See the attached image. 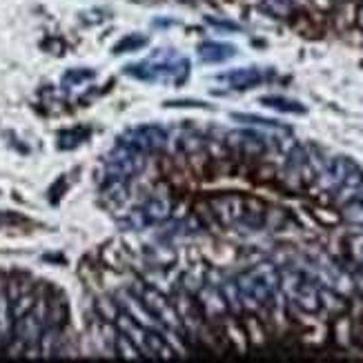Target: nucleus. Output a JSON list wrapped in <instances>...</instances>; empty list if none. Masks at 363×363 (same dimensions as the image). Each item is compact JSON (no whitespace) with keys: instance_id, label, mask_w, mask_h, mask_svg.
I'll use <instances>...</instances> for the list:
<instances>
[{"instance_id":"f257e3e1","label":"nucleus","mask_w":363,"mask_h":363,"mask_svg":"<svg viewBox=\"0 0 363 363\" xmlns=\"http://www.w3.org/2000/svg\"><path fill=\"white\" fill-rule=\"evenodd\" d=\"M236 288H239L243 308H267L274 303V298L281 292V270L274 263H257L250 270L241 272L234 279Z\"/></svg>"},{"instance_id":"f03ea898","label":"nucleus","mask_w":363,"mask_h":363,"mask_svg":"<svg viewBox=\"0 0 363 363\" xmlns=\"http://www.w3.org/2000/svg\"><path fill=\"white\" fill-rule=\"evenodd\" d=\"M130 290L140 298V301L145 303V308L152 312V317L161 323V328L169 335H185V328H183V321L179 317V312L172 303V298L161 292L159 288H154L152 283L147 281H134Z\"/></svg>"},{"instance_id":"7ed1b4c3","label":"nucleus","mask_w":363,"mask_h":363,"mask_svg":"<svg viewBox=\"0 0 363 363\" xmlns=\"http://www.w3.org/2000/svg\"><path fill=\"white\" fill-rule=\"evenodd\" d=\"M317 181L328 192H343V189L354 192L363 185V169L348 156H337V159L325 161Z\"/></svg>"},{"instance_id":"20e7f679","label":"nucleus","mask_w":363,"mask_h":363,"mask_svg":"<svg viewBox=\"0 0 363 363\" xmlns=\"http://www.w3.org/2000/svg\"><path fill=\"white\" fill-rule=\"evenodd\" d=\"M125 74L140 78V81H169V83H183L189 76V62L185 58L172 56L169 60H143L138 65H128Z\"/></svg>"},{"instance_id":"39448f33","label":"nucleus","mask_w":363,"mask_h":363,"mask_svg":"<svg viewBox=\"0 0 363 363\" xmlns=\"http://www.w3.org/2000/svg\"><path fill=\"white\" fill-rule=\"evenodd\" d=\"M143 167H145V154L123 143H116V147L105 156V179L112 181L130 183L134 177L143 172Z\"/></svg>"},{"instance_id":"423d86ee","label":"nucleus","mask_w":363,"mask_h":363,"mask_svg":"<svg viewBox=\"0 0 363 363\" xmlns=\"http://www.w3.org/2000/svg\"><path fill=\"white\" fill-rule=\"evenodd\" d=\"M118 143L128 145L136 152H143V154H150V152H159L167 145V132L161 128V125H154V123H147V125H138V128H132L125 132L121 138H116Z\"/></svg>"},{"instance_id":"0eeeda50","label":"nucleus","mask_w":363,"mask_h":363,"mask_svg":"<svg viewBox=\"0 0 363 363\" xmlns=\"http://www.w3.org/2000/svg\"><path fill=\"white\" fill-rule=\"evenodd\" d=\"M172 216V203L167 199H147L143 205L130 212L125 218V225L130 230H145L150 225H159Z\"/></svg>"},{"instance_id":"6e6552de","label":"nucleus","mask_w":363,"mask_h":363,"mask_svg":"<svg viewBox=\"0 0 363 363\" xmlns=\"http://www.w3.org/2000/svg\"><path fill=\"white\" fill-rule=\"evenodd\" d=\"M199 310L203 314V319H210V321H218L223 319L225 314L230 312L228 303H225V296L220 292L218 283H212L208 277H205V283L199 288V292L194 294Z\"/></svg>"},{"instance_id":"1a4fd4ad","label":"nucleus","mask_w":363,"mask_h":363,"mask_svg":"<svg viewBox=\"0 0 363 363\" xmlns=\"http://www.w3.org/2000/svg\"><path fill=\"white\" fill-rule=\"evenodd\" d=\"M210 205H212V212L223 225L241 223L247 210V203L239 196H216L210 201Z\"/></svg>"},{"instance_id":"9d476101","label":"nucleus","mask_w":363,"mask_h":363,"mask_svg":"<svg viewBox=\"0 0 363 363\" xmlns=\"http://www.w3.org/2000/svg\"><path fill=\"white\" fill-rule=\"evenodd\" d=\"M11 335H13L11 296H9V286H7V274L0 272V341H3V345L11 341Z\"/></svg>"},{"instance_id":"9b49d317","label":"nucleus","mask_w":363,"mask_h":363,"mask_svg":"<svg viewBox=\"0 0 363 363\" xmlns=\"http://www.w3.org/2000/svg\"><path fill=\"white\" fill-rule=\"evenodd\" d=\"M218 78L225 81L232 89H252L265 81V74L259 67H239L228 74H220Z\"/></svg>"},{"instance_id":"f8f14e48","label":"nucleus","mask_w":363,"mask_h":363,"mask_svg":"<svg viewBox=\"0 0 363 363\" xmlns=\"http://www.w3.org/2000/svg\"><path fill=\"white\" fill-rule=\"evenodd\" d=\"M236 56V47L234 45H228V43H203L199 47V58L203 62H223V60H230Z\"/></svg>"},{"instance_id":"ddd939ff","label":"nucleus","mask_w":363,"mask_h":363,"mask_svg":"<svg viewBox=\"0 0 363 363\" xmlns=\"http://www.w3.org/2000/svg\"><path fill=\"white\" fill-rule=\"evenodd\" d=\"M265 140L267 138H263L257 132H232L230 134V143L234 147L243 150L245 154H261L265 150V145H267Z\"/></svg>"},{"instance_id":"4468645a","label":"nucleus","mask_w":363,"mask_h":363,"mask_svg":"<svg viewBox=\"0 0 363 363\" xmlns=\"http://www.w3.org/2000/svg\"><path fill=\"white\" fill-rule=\"evenodd\" d=\"M112 354L123 357V359H140L143 357V352H140V348L132 341V337L125 335L123 330H118L114 341H112Z\"/></svg>"},{"instance_id":"2eb2a0df","label":"nucleus","mask_w":363,"mask_h":363,"mask_svg":"<svg viewBox=\"0 0 363 363\" xmlns=\"http://www.w3.org/2000/svg\"><path fill=\"white\" fill-rule=\"evenodd\" d=\"M261 105L272 107V109L283 112V114H306L308 112L306 105H301L298 101H292V99H286V96H263Z\"/></svg>"},{"instance_id":"dca6fc26","label":"nucleus","mask_w":363,"mask_h":363,"mask_svg":"<svg viewBox=\"0 0 363 363\" xmlns=\"http://www.w3.org/2000/svg\"><path fill=\"white\" fill-rule=\"evenodd\" d=\"M343 220L350 225H357V228H363V196H357L352 199L350 203L343 205Z\"/></svg>"},{"instance_id":"f3484780","label":"nucleus","mask_w":363,"mask_h":363,"mask_svg":"<svg viewBox=\"0 0 363 363\" xmlns=\"http://www.w3.org/2000/svg\"><path fill=\"white\" fill-rule=\"evenodd\" d=\"M261 9L274 18H288L294 11V3L292 0H261Z\"/></svg>"},{"instance_id":"a211bd4d","label":"nucleus","mask_w":363,"mask_h":363,"mask_svg":"<svg viewBox=\"0 0 363 363\" xmlns=\"http://www.w3.org/2000/svg\"><path fill=\"white\" fill-rule=\"evenodd\" d=\"M89 136V130L85 128H76V130H67V132H60V136H58V147L60 150H72V147H76V145H81L83 140Z\"/></svg>"},{"instance_id":"6ab92c4d","label":"nucleus","mask_w":363,"mask_h":363,"mask_svg":"<svg viewBox=\"0 0 363 363\" xmlns=\"http://www.w3.org/2000/svg\"><path fill=\"white\" fill-rule=\"evenodd\" d=\"M145 45H147L145 36L130 34V36H125L123 40H118L114 45V54H130V52H136V50H140V47H145Z\"/></svg>"},{"instance_id":"aec40b11","label":"nucleus","mask_w":363,"mask_h":363,"mask_svg":"<svg viewBox=\"0 0 363 363\" xmlns=\"http://www.w3.org/2000/svg\"><path fill=\"white\" fill-rule=\"evenodd\" d=\"M234 121H239V123H247V125H257V128H272V130H286L288 128H283V125L274 118H263V116H255V114H232Z\"/></svg>"},{"instance_id":"412c9836","label":"nucleus","mask_w":363,"mask_h":363,"mask_svg":"<svg viewBox=\"0 0 363 363\" xmlns=\"http://www.w3.org/2000/svg\"><path fill=\"white\" fill-rule=\"evenodd\" d=\"M94 76H96V74H94V69H69L65 76H62V83H65V85H78V83L91 81Z\"/></svg>"},{"instance_id":"4be33fe9","label":"nucleus","mask_w":363,"mask_h":363,"mask_svg":"<svg viewBox=\"0 0 363 363\" xmlns=\"http://www.w3.org/2000/svg\"><path fill=\"white\" fill-rule=\"evenodd\" d=\"M348 252H350V257L359 265L363 263V234H357V236H352V239L348 241Z\"/></svg>"},{"instance_id":"5701e85b","label":"nucleus","mask_w":363,"mask_h":363,"mask_svg":"<svg viewBox=\"0 0 363 363\" xmlns=\"http://www.w3.org/2000/svg\"><path fill=\"white\" fill-rule=\"evenodd\" d=\"M27 223V218L21 214H13V212H0V230L9 228V225H21Z\"/></svg>"},{"instance_id":"b1692460","label":"nucleus","mask_w":363,"mask_h":363,"mask_svg":"<svg viewBox=\"0 0 363 363\" xmlns=\"http://www.w3.org/2000/svg\"><path fill=\"white\" fill-rule=\"evenodd\" d=\"M354 25L361 29V34H363V3L357 5V13H354Z\"/></svg>"},{"instance_id":"393cba45","label":"nucleus","mask_w":363,"mask_h":363,"mask_svg":"<svg viewBox=\"0 0 363 363\" xmlns=\"http://www.w3.org/2000/svg\"><path fill=\"white\" fill-rule=\"evenodd\" d=\"M210 23H214V25H218V27H228V29H236V25H234V23H223V21H210Z\"/></svg>"},{"instance_id":"a878e982","label":"nucleus","mask_w":363,"mask_h":363,"mask_svg":"<svg viewBox=\"0 0 363 363\" xmlns=\"http://www.w3.org/2000/svg\"><path fill=\"white\" fill-rule=\"evenodd\" d=\"M179 3H194V0H179Z\"/></svg>"}]
</instances>
